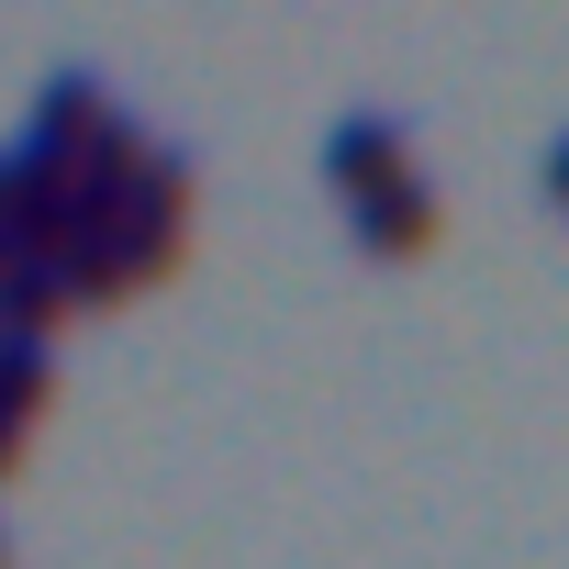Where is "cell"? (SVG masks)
Returning a JSON list of instances; mask_svg holds the SVG:
<instances>
[{
  "label": "cell",
  "mask_w": 569,
  "mask_h": 569,
  "mask_svg": "<svg viewBox=\"0 0 569 569\" xmlns=\"http://www.w3.org/2000/svg\"><path fill=\"white\" fill-rule=\"evenodd\" d=\"M336 168H347L358 190H380V179L402 168V134H391V123H358V134H336Z\"/></svg>",
  "instance_id": "cell-1"
},
{
  "label": "cell",
  "mask_w": 569,
  "mask_h": 569,
  "mask_svg": "<svg viewBox=\"0 0 569 569\" xmlns=\"http://www.w3.org/2000/svg\"><path fill=\"white\" fill-rule=\"evenodd\" d=\"M369 234H380V246L402 257L413 234H436V201H413V190H391V201H369Z\"/></svg>",
  "instance_id": "cell-2"
}]
</instances>
